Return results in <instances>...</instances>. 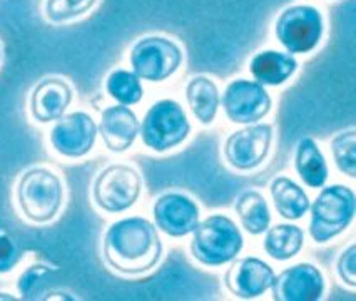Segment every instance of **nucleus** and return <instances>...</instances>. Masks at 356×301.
Instances as JSON below:
<instances>
[{"mask_svg":"<svg viewBox=\"0 0 356 301\" xmlns=\"http://www.w3.org/2000/svg\"><path fill=\"white\" fill-rule=\"evenodd\" d=\"M102 254L114 271L136 276L157 266L163 257V243L151 221L138 216L124 218L107 228Z\"/></svg>","mask_w":356,"mask_h":301,"instance_id":"nucleus-1","label":"nucleus"},{"mask_svg":"<svg viewBox=\"0 0 356 301\" xmlns=\"http://www.w3.org/2000/svg\"><path fill=\"white\" fill-rule=\"evenodd\" d=\"M64 184L47 168L27 169L15 188L19 209L29 221L44 225L52 221L64 204Z\"/></svg>","mask_w":356,"mask_h":301,"instance_id":"nucleus-2","label":"nucleus"},{"mask_svg":"<svg viewBox=\"0 0 356 301\" xmlns=\"http://www.w3.org/2000/svg\"><path fill=\"white\" fill-rule=\"evenodd\" d=\"M243 234L225 214H213L197 222L193 231L191 254L206 266H221L241 253Z\"/></svg>","mask_w":356,"mask_h":301,"instance_id":"nucleus-3","label":"nucleus"},{"mask_svg":"<svg viewBox=\"0 0 356 301\" xmlns=\"http://www.w3.org/2000/svg\"><path fill=\"white\" fill-rule=\"evenodd\" d=\"M355 218V193L334 184L323 188L312 206L309 234L316 243H326L341 234Z\"/></svg>","mask_w":356,"mask_h":301,"instance_id":"nucleus-4","label":"nucleus"},{"mask_svg":"<svg viewBox=\"0 0 356 301\" xmlns=\"http://www.w3.org/2000/svg\"><path fill=\"white\" fill-rule=\"evenodd\" d=\"M191 124L179 102L163 99L149 107L139 133L147 147L156 152H165L186 141Z\"/></svg>","mask_w":356,"mask_h":301,"instance_id":"nucleus-5","label":"nucleus"},{"mask_svg":"<svg viewBox=\"0 0 356 301\" xmlns=\"http://www.w3.org/2000/svg\"><path fill=\"white\" fill-rule=\"evenodd\" d=\"M143 179L127 164H111L99 172L92 186V197L102 211L122 213L139 200Z\"/></svg>","mask_w":356,"mask_h":301,"instance_id":"nucleus-6","label":"nucleus"},{"mask_svg":"<svg viewBox=\"0 0 356 301\" xmlns=\"http://www.w3.org/2000/svg\"><path fill=\"white\" fill-rule=\"evenodd\" d=\"M183 51L165 37H144L131 51L132 71L139 79L163 82L172 76L183 64Z\"/></svg>","mask_w":356,"mask_h":301,"instance_id":"nucleus-7","label":"nucleus"},{"mask_svg":"<svg viewBox=\"0 0 356 301\" xmlns=\"http://www.w3.org/2000/svg\"><path fill=\"white\" fill-rule=\"evenodd\" d=\"M275 31L288 54H308L321 40L323 15L316 7L291 6L281 12Z\"/></svg>","mask_w":356,"mask_h":301,"instance_id":"nucleus-8","label":"nucleus"},{"mask_svg":"<svg viewBox=\"0 0 356 301\" xmlns=\"http://www.w3.org/2000/svg\"><path fill=\"white\" fill-rule=\"evenodd\" d=\"M271 97L256 81L236 79L227 84L222 96V107L231 122L256 124L271 111Z\"/></svg>","mask_w":356,"mask_h":301,"instance_id":"nucleus-9","label":"nucleus"},{"mask_svg":"<svg viewBox=\"0 0 356 301\" xmlns=\"http://www.w3.org/2000/svg\"><path fill=\"white\" fill-rule=\"evenodd\" d=\"M97 124L84 111L64 114L51 131L52 147L64 158H82L92 151Z\"/></svg>","mask_w":356,"mask_h":301,"instance_id":"nucleus-10","label":"nucleus"},{"mask_svg":"<svg viewBox=\"0 0 356 301\" xmlns=\"http://www.w3.org/2000/svg\"><path fill=\"white\" fill-rule=\"evenodd\" d=\"M273 143V126L250 124L226 139V161L238 171H250L263 164Z\"/></svg>","mask_w":356,"mask_h":301,"instance_id":"nucleus-11","label":"nucleus"},{"mask_svg":"<svg viewBox=\"0 0 356 301\" xmlns=\"http://www.w3.org/2000/svg\"><path fill=\"white\" fill-rule=\"evenodd\" d=\"M271 291L278 301H316L325 293V278L314 265L298 263L273 278Z\"/></svg>","mask_w":356,"mask_h":301,"instance_id":"nucleus-12","label":"nucleus"},{"mask_svg":"<svg viewBox=\"0 0 356 301\" xmlns=\"http://www.w3.org/2000/svg\"><path fill=\"white\" fill-rule=\"evenodd\" d=\"M156 226L168 236L181 238L193 233L200 222V208L191 197L181 193H168L152 208Z\"/></svg>","mask_w":356,"mask_h":301,"instance_id":"nucleus-13","label":"nucleus"},{"mask_svg":"<svg viewBox=\"0 0 356 301\" xmlns=\"http://www.w3.org/2000/svg\"><path fill=\"white\" fill-rule=\"evenodd\" d=\"M275 271L263 259L248 257L233 259L225 275V284L238 298H256L271 288Z\"/></svg>","mask_w":356,"mask_h":301,"instance_id":"nucleus-14","label":"nucleus"},{"mask_svg":"<svg viewBox=\"0 0 356 301\" xmlns=\"http://www.w3.org/2000/svg\"><path fill=\"white\" fill-rule=\"evenodd\" d=\"M74 99V90L60 77H45L35 86L29 101L32 119L40 124L57 121L65 114Z\"/></svg>","mask_w":356,"mask_h":301,"instance_id":"nucleus-15","label":"nucleus"},{"mask_svg":"<svg viewBox=\"0 0 356 301\" xmlns=\"http://www.w3.org/2000/svg\"><path fill=\"white\" fill-rule=\"evenodd\" d=\"M139 121L134 111L127 106L106 107L101 114L97 133L106 147L113 152H124L134 144L139 134Z\"/></svg>","mask_w":356,"mask_h":301,"instance_id":"nucleus-16","label":"nucleus"},{"mask_svg":"<svg viewBox=\"0 0 356 301\" xmlns=\"http://www.w3.org/2000/svg\"><path fill=\"white\" fill-rule=\"evenodd\" d=\"M298 69V60L291 54L263 51L252 57L250 71L261 86L284 84Z\"/></svg>","mask_w":356,"mask_h":301,"instance_id":"nucleus-17","label":"nucleus"},{"mask_svg":"<svg viewBox=\"0 0 356 301\" xmlns=\"http://www.w3.org/2000/svg\"><path fill=\"white\" fill-rule=\"evenodd\" d=\"M270 193L276 211L288 221L301 220L309 209V197L305 189L286 176L273 179Z\"/></svg>","mask_w":356,"mask_h":301,"instance_id":"nucleus-18","label":"nucleus"},{"mask_svg":"<svg viewBox=\"0 0 356 301\" xmlns=\"http://www.w3.org/2000/svg\"><path fill=\"white\" fill-rule=\"evenodd\" d=\"M186 99L191 113L196 115L201 124L209 126L218 114L219 89L209 77L196 76L186 86Z\"/></svg>","mask_w":356,"mask_h":301,"instance_id":"nucleus-19","label":"nucleus"},{"mask_svg":"<svg viewBox=\"0 0 356 301\" xmlns=\"http://www.w3.org/2000/svg\"><path fill=\"white\" fill-rule=\"evenodd\" d=\"M295 166L306 186L323 188L328 179V166L318 144L312 138L300 139L296 146Z\"/></svg>","mask_w":356,"mask_h":301,"instance_id":"nucleus-20","label":"nucleus"},{"mask_svg":"<svg viewBox=\"0 0 356 301\" xmlns=\"http://www.w3.org/2000/svg\"><path fill=\"white\" fill-rule=\"evenodd\" d=\"M305 246V233L300 226L283 222L266 229L264 251L276 261L295 258Z\"/></svg>","mask_w":356,"mask_h":301,"instance_id":"nucleus-21","label":"nucleus"},{"mask_svg":"<svg viewBox=\"0 0 356 301\" xmlns=\"http://www.w3.org/2000/svg\"><path fill=\"white\" fill-rule=\"evenodd\" d=\"M236 213L243 228L250 234H261L270 228L271 213L266 200L258 191H246L236 201Z\"/></svg>","mask_w":356,"mask_h":301,"instance_id":"nucleus-22","label":"nucleus"},{"mask_svg":"<svg viewBox=\"0 0 356 301\" xmlns=\"http://www.w3.org/2000/svg\"><path fill=\"white\" fill-rule=\"evenodd\" d=\"M106 89L107 94L122 106L138 104L144 96L139 77L126 69H115L111 72L106 81Z\"/></svg>","mask_w":356,"mask_h":301,"instance_id":"nucleus-23","label":"nucleus"},{"mask_svg":"<svg viewBox=\"0 0 356 301\" xmlns=\"http://www.w3.org/2000/svg\"><path fill=\"white\" fill-rule=\"evenodd\" d=\"M56 273V270L42 263H35L31 265L27 270H24V273L19 276L17 282V290L22 300H37L40 298V295H44L47 290L49 282L52 279V275Z\"/></svg>","mask_w":356,"mask_h":301,"instance_id":"nucleus-24","label":"nucleus"},{"mask_svg":"<svg viewBox=\"0 0 356 301\" xmlns=\"http://www.w3.org/2000/svg\"><path fill=\"white\" fill-rule=\"evenodd\" d=\"M96 2L97 0H45L44 14L49 22H69L89 12Z\"/></svg>","mask_w":356,"mask_h":301,"instance_id":"nucleus-25","label":"nucleus"},{"mask_svg":"<svg viewBox=\"0 0 356 301\" xmlns=\"http://www.w3.org/2000/svg\"><path fill=\"white\" fill-rule=\"evenodd\" d=\"M356 131L348 129L337 134L331 141V151L337 161V166L346 176H356Z\"/></svg>","mask_w":356,"mask_h":301,"instance_id":"nucleus-26","label":"nucleus"},{"mask_svg":"<svg viewBox=\"0 0 356 301\" xmlns=\"http://www.w3.org/2000/svg\"><path fill=\"white\" fill-rule=\"evenodd\" d=\"M20 259H22V250L17 239L9 228L0 222V275L10 273L19 265Z\"/></svg>","mask_w":356,"mask_h":301,"instance_id":"nucleus-27","label":"nucleus"},{"mask_svg":"<svg viewBox=\"0 0 356 301\" xmlns=\"http://www.w3.org/2000/svg\"><path fill=\"white\" fill-rule=\"evenodd\" d=\"M355 258H356V246L351 245L348 246V250H345L341 254H339L338 265H337L339 278H341L343 283L348 284L350 288L356 286Z\"/></svg>","mask_w":356,"mask_h":301,"instance_id":"nucleus-28","label":"nucleus"},{"mask_svg":"<svg viewBox=\"0 0 356 301\" xmlns=\"http://www.w3.org/2000/svg\"><path fill=\"white\" fill-rule=\"evenodd\" d=\"M3 295H6V293H0V300H15L14 298V296H9V295H7V296H3Z\"/></svg>","mask_w":356,"mask_h":301,"instance_id":"nucleus-29","label":"nucleus"},{"mask_svg":"<svg viewBox=\"0 0 356 301\" xmlns=\"http://www.w3.org/2000/svg\"><path fill=\"white\" fill-rule=\"evenodd\" d=\"M0 60H2V45H0Z\"/></svg>","mask_w":356,"mask_h":301,"instance_id":"nucleus-30","label":"nucleus"}]
</instances>
